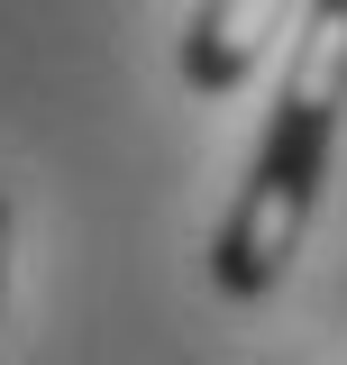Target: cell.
<instances>
[{"label": "cell", "mask_w": 347, "mask_h": 365, "mask_svg": "<svg viewBox=\"0 0 347 365\" xmlns=\"http://www.w3.org/2000/svg\"><path fill=\"white\" fill-rule=\"evenodd\" d=\"M338 119H347V0H302L265 146L247 165V182H238L219 237H211V283L228 302H265L293 274V256L311 237V210H320V182H329Z\"/></svg>", "instance_id": "6da1fadb"}, {"label": "cell", "mask_w": 347, "mask_h": 365, "mask_svg": "<svg viewBox=\"0 0 347 365\" xmlns=\"http://www.w3.org/2000/svg\"><path fill=\"white\" fill-rule=\"evenodd\" d=\"M0 302H9V201H0Z\"/></svg>", "instance_id": "7a4b0ae2"}]
</instances>
